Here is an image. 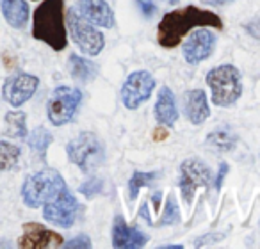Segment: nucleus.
<instances>
[{
  "instance_id": "nucleus-9",
  "label": "nucleus",
  "mask_w": 260,
  "mask_h": 249,
  "mask_svg": "<svg viewBox=\"0 0 260 249\" xmlns=\"http://www.w3.org/2000/svg\"><path fill=\"white\" fill-rule=\"evenodd\" d=\"M157 82L153 75L145 69L132 72L121 86V101L128 111H136L141 107L145 101L150 100L153 94Z\"/></svg>"
},
{
  "instance_id": "nucleus-26",
  "label": "nucleus",
  "mask_w": 260,
  "mask_h": 249,
  "mask_svg": "<svg viewBox=\"0 0 260 249\" xmlns=\"http://www.w3.org/2000/svg\"><path fill=\"white\" fill-rule=\"evenodd\" d=\"M102 191H104V180H102V178H98V176L87 178V180L79 187V192L82 196H86L87 199L96 198L98 194H102Z\"/></svg>"
},
{
  "instance_id": "nucleus-21",
  "label": "nucleus",
  "mask_w": 260,
  "mask_h": 249,
  "mask_svg": "<svg viewBox=\"0 0 260 249\" xmlns=\"http://www.w3.org/2000/svg\"><path fill=\"white\" fill-rule=\"evenodd\" d=\"M4 135L13 139H27V114L23 111H9L4 118Z\"/></svg>"
},
{
  "instance_id": "nucleus-5",
  "label": "nucleus",
  "mask_w": 260,
  "mask_h": 249,
  "mask_svg": "<svg viewBox=\"0 0 260 249\" xmlns=\"http://www.w3.org/2000/svg\"><path fill=\"white\" fill-rule=\"evenodd\" d=\"M66 155L82 173L91 174L104 164L105 146L102 139L93 132H80L66 145Z\"/></svg>"
},
{
  "instance_id": "nucleus-20",
  "label": "nucleus",
  "mask_w": 260,
  "mask_h": 249,
  "mask_svg": "<svg viewBox=\"0 0 260 249\" xmlns=\"http://www.w3.org/2000/svg\"><path fill=\"white\" fill-rule=\"evenodd\" d=\"M205 145L216 153H228L237 145V135L230 128H216L205 137Z\"/></svg>"
},
{
  "instance_id": "nucleus-2",
  "label": "nucleus",
  "mask_w": 260,
  "mask_h": 249,
  "mask_svg": "<svg viewBox=\"0 0 260 249\" xmlns=\"http://www.w3.org/2000/svg\"><path fill=\"white\" fill-rule=\"evenodd\" d=\"M64 0H43L32 18L34 40L47 43L52 50L61 52L68 47V32L64 23Z\"/></svg>"
},
{
  "instance_id": "nucleus-31",
  "label": "nucleus",
  "mask_w": 260,
  "mask_h": 249,
  "mask_svg": "<svg viewBox=\"0 0 260 249\" xmlns=\"http://www.w3.org/2000/svg\"><path fill=\"white\" fill-rule=\"evenodd\" d=\"M139 216L143 217V219H146V223H150V224H153V221H152V216H150V212H148V205H141V208H139Z\"/></svg>"
},
{
  "instance_id": "nucleus-10",
  "label": "nucleus",
  "mask_w": 260,
  "mask_h": 249,
  "mask_svg": "<svg viewBox=\"0 0 260 249\" xmlns=\"http://www.w3.org/2000/svg\"><path fill=\"white\" fill-rule=\"evenodd\" d=\"M79 212L80 203L68 189H64L55 199L43 205V217L59 228H72L79 217Z\"/></svg>"
},
{
  "instance_id": "nucleus-7",
  "label": "nucleus",
  "mask_w": 260,
  "mask_h": 249,
  "mask_svg": "<svg viewBox=\"0 0 260 249\" xmlns=\"http://www.w3.org/2000/svg\"><path fill=\"white\" fill-rule=\"evenodd\" d=\"M66 22H68V29L72 34V40L75 41V45L80 48V52L89 57L98 55L105 47V38L93 23H89L87 20H84L79 15L75 8L70 9L66 15Z\"/></svg>"
},
{
  "instance_id": "nucleus-19",
  "label": "nucleus",
  "mask_w": 260,
  "mask_h": 249,
  "mask_svg": "<svg viewBox=\"0 0 260 249\" xmlns=\"http://www.w3.org/2000/svg\"><path fill=\"white\" fill-rule=\"evenodd\" d=\"M68 69H70V75H72L77 82H82V84L91 82L98 73V66L94 64V62H91L89 59H86V57H80V55H77V54L70 55Z\"/></svg>"
},
{
  "instance_id": "nucleus-22",
  "label": "nucleus",
  "mask_w": 260,
  "mask_h": 249,
  "mask_svg": "<svg viewBox=\"0 0 260 249\" xmlns=\"http://www.w3.org/2000/svg\"><path fill=\"white\" fill-rule=\"evenodd\" d=\"M52 141H54V137H52V134L45 127L34 128V130L27 135V145H29V148L32 150L41 160L47 159V150H48V146L52 145Z\"/></svg>"
},
{
  "instance_id": "nucleus-6",
  "label": "nucleus",
  "mask_w": 260,
  "mask_h": 249,
  "mask_svg": "<svg viewBox=\"0 0 260 249\" xmlns=\"http://www.w3.org/2000/svg\"><path fill=\"white\" fill-rule=\"evenodd\" d=\"M80 101H82V91L77 87L59 86L52 91L47 103V116L54 127L68 125L77 114Z\"/></svg>"
},
{
  "instance_id": "nucleus-23",
  "label": "nucleus",
  "mask_w": 260,
  "mask_h": 249,
  "mask_svg": "<svg viewBox=\"0 0 260 249\" xmlns=\"http://www.w3.org/2000/svg\"><path fill=\"white\" fill-rule=\"evenodd\" d=\"M159 178V173L157 171H150V173H143V171H136L128 180V198L134 201L139 196V191L143 187H148L153 182Z\"/></svg>"
},
{
  "instance_id": "nucleus-17",
  "label": "nucleus",
  "mask_w": 260,
  "mask_h": 249,
  "mask_svg": "<svg viewBox=\"0 0 260 249\" xmlns=\"http://www.w3.org/2000/svg\"><path fill=\"white\" fill-rule=\"evenodd\" d=\"M155 119L159 125L162 127H175L178 121V107H177V98H175L173 91L168 86H162L157 94V101H155Z\"/></svg>"
},
{
  "instance_id": "nucleus-27",
  "label": "nucleus",
  "mask_w": 260,
  "mask_h": 249,
  "mask_svg": "<svg viewBox=\"0 0 260 249\" xmlns=\"http://www.w3.org/2000/svg\"><path fill=\"white\" fill-rule=\"evenodd\" d=\"M91 245H93V242H91V238L87 237L86 233H80V235H77V237H73L72 240H68L64 244V247L66 249H89Z\"/></svg>"
},
{
  "instance_id": "nucleus-4",
  "label": "nucleus",
  "mask_w": 260,
  "mask_h": 249,
  "mask_svg": "<svg viewBox=\"0 0 260 249\" xmlns=\"http://www.w3.org/2000/svg\"><path fill=\"white\" fill-rule=\"evenodd\" d=\"M207 86L212 93V103L232 107L242 94V77L234 64H221L207 73Z\"/></svg>"
},
{
  "instance_id": "nucleus-13",
  "label": "nucleus",
  "mask_w": 260,
  "mask_h": 249,
  "mask_svg": "<svg viewBox=\"0 0 260 249\" xmlns=\"http://www.w3.org/2000/svg\"><path fill=\"white\" fill-rule=\"evenodd\" d=\"M62 244L61 235L38 223L23 224V235L18 238L20 247H59Z\"/></svg>"
},
{
  "instance_id": "nucleus-32",
  "label": "nucleus",
  "mask_w": 260,
  "mask_h": 249,
  "mask_svg": "<svg viewBox=\"0 0 260 249\" xmlns=\"http://www.w3.org/2000/svg\"><path fill=\"white\" fill-rule=\"evenodd\" d=\"M235 0H209L210 6H224V4H232Z\"/></svg>"
},
{
  "instance_id": "nucleus-12",
  "label": "nucleus",
  "mask_w": 260,
  "mask_h": 249,
  "mask_svg": "<svg viewBox=\"0 0 260 249\" xmlns=\"http://www.w3.org/2000/svg\"><path fill=\"white\" fill-rule=\"evenodd\" d=\"M214 47H216V36L210 30L202 29L192 32L185 40L184 47H182V54L189 64H200L212 55Z\"/></svg>"
},
{
  "instance_id": "nucleus-25",
  "label": "nucleus",
  "mask_w": 260,
  "mask_h": 249,
  "mask_svg": "<svg viewBox=\"0 0 260 249\" xmlns=\"http://www.w3.org/2000/svg\"><path fill=\"white\" fill-rule=\"evenodd\" d=\"M180 221V210H178V205L175 201V196L170 194L166 201V208H164L162 216H160V223L162 226H170V224H177Z\"/></svg>"
},
{
  "instance_id": "nucleus-33",
  "label": "nucleus",
  "mask_w": 260,
  "mask_h": 249,
  "mask_svg": "<svg viewBox=\"0 0 260 249\" xmlns=\"http://www.w3.org/2000/svg\"><path fill=\"white\" fill-rule=\"evenodd\" d=\"M178 2H180V0H170V4H171V6H177Z\"/></svg>"
},
{
  "instance_id": "nucleus-24",
  "label": "nucleus",
  "mask_w": 260,
  "mask_h": 249,
  "mask_svg": "<svg viewBox=\"0 0 260 249\" xmlns=\"http://www.w3.org/2000/svg\"><path fill=\"white\" fill-rule=\"evenodd\" d=\"M22 150L8 141H0V173L9 171L18 164Z\"/></svg>"
},
{
  "instance_id": "nucleus-29",
  "label": "nucleus",
  "mask_w": 260,
  "mask_h": 249,
  "mask_svg": "<svg viewBox=\"0 0 260 249\" xmlns=\"http://www.w3.org/2000/svg\"><path fill=\"white\" fill-rule=\"evenodd\" d=\"M244 30L255 40H260V18H253L248 23H244Z\"/></svg>"
},
{
  "instance_id": "nucleus-14",
  "label": "nucleus",
  "mask_w": 260,
  "mask_h": 249,
  "mask_svg": "<svg viewBox=\"0 0 260 249\" xmlns=\"http://www.w3.org/2000/svg\"><path fill=\"white\" fill-rule=\"evenodd\" d=\"M75 9L84 20L93 23L94 27H102V29L114 27V13L107 4V0H79Z\"/></svg>"
},
{
  "instance_id": "nucleus-30",
  "label": "nucleus",
  "mask_w": 260,
  "mask_h": 249,
  "mask_svg": "<svg viewBox=\"0 0 260 249\" xmlns=\"http://www.w3.org/2000/svg\"><path fill=\"white\" fill-rule=\"evenodd\" d=\"M228 171H230L228 162H221L219 164V171H217L216 178H214V187H216V191H219V189H221V185H223V180H224V176L228 174Z\"/></svg>"
},
{
  "instance_id": "nucleus-3",
  "label": "nucleus",
  "mask_w": 260,
  "mask_h": 249,
  "mask_svg": "<svg viewBox=\"0 0 260 249\" xmlns=\"http://www.w3.org/2000/svg\"><path fill=\"white\" fill-rule=\"evenodd\" d=\"M66 187L64 178L55 169H41L29 174L22 185V199L29 208H38L55 199Z\"/></svg>"
},
{
  "instance_id": "nucleus-16",
  "label": "nucleus",
  "mask_w": 260,
  "mask_h": 249,
  "mask_svg": "<svg viewBox=\"0 0 260 249\" xmlns=\"http://www.w3.org/2000/svg\"><path fill=\"white\" fill-rule=\"evenodd\" d=\"M184 116L192 123V125H202L209 119L210 105L207 100L205 91L191 89L185 91L184 94Z\"/></svg>"
},
{
  "instance_id": "nucleus-28",
  "label": "nucleus",
  "mask_w": 260,
  "mask_h": 249,
  "mask_svg": "<svg viewBox=\"0 0 260 249\" xmlns=\"http://www.w3.org/2000/svg\"><path fill=\"white\" fill-rule=\"evenodd\" d=\"M136 6H138V9L141 11V15L145 16V18L155 16L157 6L153 4V0H136Z\"/></svg>"
},
{
  "instance_id": "nucleus-11",
  "label": "nucleus",
  "mask_w": 260,
  "mask_h": 249,
  "mask_svg": "<svg viewBox=\"0 0 260 249\" xmlns=\"http://www.w3.org/2000/svg\"><path fill=\"white\" fill-rule=\"evenodd\" d=\"M40 86V79L30 73L20 72L8 77L2 86V98L13 107H22L25 101H29L34 96Z\"/></svg>"
},
{
  "instance_id": "nucleus-18",
  "label": "nucleus",
  "mask_w": 260,
  "mask_h": 249,
  "mask_svg": "<svg viewBox=\"0 0 260 249\" xmlns=\"http://www.w3.org/2000/svg\"><path fill=\"white\" fill-rule=\"evenodd\" d=\"M0 11L13 29H23L29 22L30 11L27 0H0Z\"/></svg>"
},
{
  "instance_id": "nucleus-8",
  "label": "nucleus",
  "mask_w": 260,
  "mask_h": 249,
  "mask_svg": "<svg viewBox=\"0 0 260 249\" xmlns=\"http://www.w3.org/2000/svg\"><path fill=\"white\" fill-rule=\"evenodd\" d=\"M212 171L200 159H185L180 164V182H178V187H180L182 198H184V201L187 205H192L196 191L200 187L209 189L212 185Z\"/></svg>"
},
{
  "instance_id": "nucleus-15",
  "label": "nucleus",
  "mask_w": 260,
  "mask_h": 249,
  "mask_svg": "<svg viewBox=\"0 0 260 249\" xmlns=\"http://www.w3.org/2000/svg\"><path fill=\"white\" fill-rule=\"evenodd\" d=\"M148 244V235L143 233L139 228L128 226L125 217L116 216L112 224V245L121 249H136Z\"/></svg>"
},
{
  "instance_id": "nucleus-1",
  "label": "nucleus",
  "mask_w": 260,
  "mask_h": 249,
  "mask_svg": "<svg viewBox=\"0 0 260 249\" xmlns=\"http://www.w3.org/2000/svg\"><path fill=\"white\" fill-rule=\"evenodd\" d=\"M196 27H212L223 29V20L219 15L196 6H187L184 9H175L162 16L157 27V41L162 48H175L180 45L184 36Z\"/></svg>"
}]
</instances>
